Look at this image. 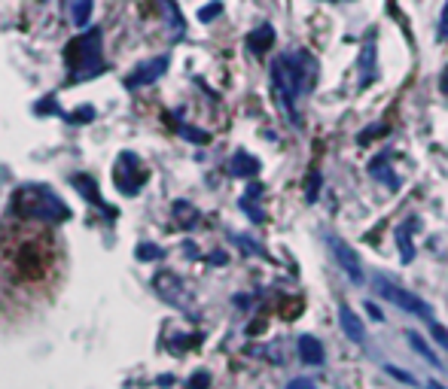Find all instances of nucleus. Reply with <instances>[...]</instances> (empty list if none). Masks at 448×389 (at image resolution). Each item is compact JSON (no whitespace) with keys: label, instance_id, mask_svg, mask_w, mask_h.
Segmentation results:
<instances>
[{"label":"nucleus","instance_id":"nucleus-1","mask_svg":"<svg viewBox=\"0 0 448 389\" xmlns=\"http://www.w3.org/2000/svg\"><path fill=\"white\" fill-rule=\"evenodd\" d=\"M318 76V61L302 49H293L287 55H278L271 64V91L278 107L287 112V119L293 125H299V112H296V100L314 86Z\"/></svg>","mask_w":448,"mask_h":389},{"label":"nucleus","instance_id":"nucleus-2","mask_svg":"<svg viewBox=\"0 0 448 389\" xmlns=\"http://www.w3.org/2000/svg\"><path fill=\"white\" fill-rule=\"evenodd\" d=\"M65 64L70 74V83H86L104 74L107 61H104V49H101V30L91 28L86 34L74 37L65 46Z\"/></svg>","mask_w":448,"mask_h":389},{"label":"nucleus","instance_id":"nucleus-3","mask_svg":"<svg viewBox=\"0 0 448 389\" xmlns=\"http://www.w3.org/2000/svg\"><path fill=\"white\" fill-rule=\"evenodd\" d=\"M13 213L34 222H65L70 216V207L49 186H22L13 194Z\"/></svg>","mask_w":448,"mask_h":389},{"label":"nucleus","instance_id":"nucleus-4","mask_svg":"<svg viewBox=\"0 0 448 389\" xmlns=\"http://www.w3.org/2000/svg\"><path fill=\"white\" fill-rule=\"evenodd\" d=\"M372 286H375V292L381 295L384 301H391V304H396L400 310H405V313H415V316H424L427 323L433 320V310H430V304L427 301H421V295H412L405 286H400V283H393L388 274H372Z\"/></svg>","mask_w":448,"mask_h":389},{"label":"nucleus","instance_id":"nucleus-5","mask_svg":"<svg viewBox=\"0 0 448 389\" xmlns=\"http://www.w3.org/2000/svg\"><path fill=\"white\" fill-rule=\"evenodd\" d=\"M147 182V168L144 161H140V156H135V152H119L116 165H113V186L122 192V194H138L140 189H144Z\"/></svg>","mask_w":448,"mask_h":389},{"label":"nucleus","instance_id":"nucleus-6","mask_svg":"<svg viewBox=\"0 0 448 389\" xmlns=\"http://www.w3.org/2000/svg\"><path fill=\"white\" fill-rule=\"evenodd\" d=\"M323 240H327V247H330V252H332V259L339 262V268L351 277V283H363V280H366V274H363L360 255L354 252L342 238H335V234H323Z\"/></svg>","mask_w":448,"mask_h":389},{"label":"nucleus","instance_id":"nucleus-7","mask_svg":"<svg viewBox=\"0 0 448 389\" xmlns=\"http://www.w3.org/2000/svg\"><path fill=\"white\" fill-rule=\"evenodd\" d=\"M171 64V55H156V58H150V61H140V64L131 70V74L125 76V88H140V86H152L159 76H165V70Z\"/></svg>","mask_w":448,"mask_h":389},{"label":"nucleus","instance_id":"nucleus-8","mask_svg":"<svg viewBox=\"0 0 448 389\" xmlns=\"http://www.w3.org/2000/svg\"><path fill=\"white\" fill-rule=\"evenodd\" d=\"M418 219L415 216H409L405 222H400L396 225V231H393V240H396V247H400V259L409 265V262H415V243H412V238H415V231H418Z\"/></svg>","mask_w":448,"mask_h":389},{"label":"nucleus","instance_id":"nucleus-9","mask_svg":"<svg viewBox=\"0 0 448 389\" xmlns=\"http://www.w3.org/2000/svg\"><path fill=\"white\" fill-rule=\"evenodd\" d=\"M369 173H372V180L381 182V186L400 189V177H396L393 168H391V152H379V156L369 161Z\"/></svg>","mask_w":448,"mask_h":389},{"label":"nucleus","instance_id":"nucleus-10","mask_svg":"<svg viewBox=\"0 0 448 389\" xmlns=\"http://www.w3.org/2000/svg\"><path fill=\"white\" fill-rule=\"evenodd\" d=\"M339 323H342V332L348 335V341H354V344L366 341V325L357 320V313L348 304H339Z\"/></svg>","mask_w":448,"mask_h":389},{"label":"nucleus","instance_id":"nucleus-11","mask_svg":"<svg viewBox=\"0 0 448 389\" xmlns=\"http://www.w3.org/2000/svg\"><path fill=\"white\" fill-rule=\"evenodd\" d=\"M372 79H375V34L366 37L360 49V88H369Z\"/></svg>","mask_w":448,"mask_h":389},{"label":"nucleus","instance_id":"nucleus-12","mask_svg":"<svg viewBox=\"0 0 448 389\" xmlns=\"http://www.w3.org/2000/svg\"><path fill=\"white\" fill-rule=\"evenodd\" d=\"M271 46H274V28L271 25H259V28H253L247 34V52L266 55Z\"/></svg>","mask_w":448,"mask_h":389},{"label":"nucleus","instance_id":"nucleus-13","mask_svg":"<svg viewBox=\"0 0 448 389\" xmlns=\"http://www.w3.org/2000/svg\"><path fill=\"white\" fill-rule=\"evenodd\" d=\"M229 173H232V177H244V180H250V177H257V173H259V161L253 158L250 152L238 149L235 156L229 158Z\"/></svg>","mask_w":448,"mask_h":389},{"label":"nucleus","instance_id":"nucleus-14","mask_svg":"<svg viewBox=\"0 0 448 389\" xmlns=\"http://www.w3.org/2000/svg\"><path fill=\"white\" fill-rule=\"evenodd\" d=\"M74 186H77L79 192H83V198H86L89 204H95V207H101V210L107 213V216H116V210H113V207H107V204L101 201L98 186H95V180H91V177H86V173H77V177H74Z\"/></svg>","mask_w":448,"mask_h":389},{"label":"nucleus","instance_id":"nucleus-15","mask_svg":"<svg viewBox=\"0 0 448 389\" xmlns=\"http://www.w3.org/2000/svg\"><path fill=\"white\" fill-rule=\"evenodd\" d=\"M296 347H299V359L305 365H323V344L314 335H302Z\"/></svg>","mask_w":448,"mask_h":389},{"label":"nucleus","instance_id":"nucleus-16","mask_svg":"<svg viewBox=\"0 0 448 389\" xmlns=\"http://www.w3.org/2000/svg\"><path fill=\"white\" fill-rule=\"evenodd\" d=\"M159 6H162V16H165V22H168V28H171V37L174 40H180L183 37V16H180V9H177V4L174 0H159Z\"/></svg>","mask_w":448,"mask_h":389},{"label":"nucleus","instance_id":"nucleus-17","mask_svg":"<svg viewBox=\"0 0 448 389\" xmlns=\"http://www.w3.org/2000/svg\"><path fill=\"white\" fill-rule=\"evenodd\" d=\"M156 286H159L162 295H165L171 304H177V307H183V310H186V301H180V295H183L180 280H174L171 274H162V277H156Z\"/></svg>","mask_w":448,"mask_h":389},{"label":"nucleus","instance_id":"nucleus-18","mask_svg":"<svg viewBox=\"0 0 448 389\" xmlns=\"http://www.w3.org/2000/svg\"><path fill=\"white\" fill-rule=\"evenodd\" d=\"M67 9H70V22L77 28H86L91 18V9H95V0H67Z\"/></svg>","mask_w":448,"mask_h":389},{"label":"nucleus","instance_id":"nucleus-19","mask_svg":"<svg viewBox=\"0 0 448 389\" xmlns=\"http://www.w3.org/2000/svg\"><path fill=\"white\" fill-rule=\"evenodd\" d=\"M405 341H409V344H412V350L418 353L421 359L430 362L433 368H439V365H442V362H439V356H436V353L430 350V347H427V341H424V337H421L418 332H405Z\"/></svg>","mask_w":448,"mask_h":389},{"label":"nucleus","instance_id":"nucleus-20","mask_svg":"<svg viewBox=\"0 0 448 389\" xmlns=\"http://www.w3.org/2000/svg\"><path fill=\"white\" fill-rule=\"evenodd\" d=\"M259 192H262V186H253V189H247V194L241 198V210H244V213H250V219H253V222H266V213L257 207Z\"/></svg>","mask_w":448,"mask_h":389},{"label":"nucleus","instance_id":"nucleus-21","mask_svg":"<svg viewBox=\"0 0 448 389\" xmlns=\"http://www.w3.org/2000/svg\"><path fill=\"white\" fill-rule=\"evenodd\" d=\"M34 112H37V116H61V119H67V112H65V110H58V104H55V98H52V95L43 98V104H37Z\"/></svg>","mask_w":448,"mask_h":389},{"label":"nucleus","instance_id":"nucleus-22","mask_svg":"<svg viewBox=\"0 0 448 389\" xmlns=\"http://www.w3.org/2000/svg\"><path fill=\"white\" fill-rule=\"evenodd\" d=\"M223 13V4H220V0H213V4H208V6H201L198 9V22H213V18H217Z\"/></svg>","mask_w":448,"mask_h":389},{"label":"nucleus","instance_id":"nucleus-23","mask_svg":"<svg viewBox=\"0 0 448 389\" xmlns=\"http://www.w3.org/2000/svg\"><path fill=\"white\" fill-rule=\"evenodd\" d=\"M177 131L186 140H192V143H208L211 137H208V131H198V128H189V125H177Z\"/></svg>","mask_w":448,"mask_h":389},{"label":"nucleus","instance_id":"nucleus-24","mask_svg":"<svg viewBox=\"0 0 448 389\" xmlns=\"http://www.w3.org/2000/svg\"><path fill=\"white\" fill-rule=\"evenodd\" d=\"M91 119H95V110L83 107V110H77V112H67L65 122H70V125H83V122H91Z\"/></svg>","mask_w":448,"mask_h":389},{"label":"nucleus","instance_id":"nucleus-25","mask_svg":"<svg viewBox=\"0 0 448 389\" xmlns=\"http://www.w3.org/2000/svg\"><path fill=\"white\" fill-rule=\"evenodd\" d=\"M138 259H140V262H152V259H162V250L156 247V243H140V247H138Z\"/></svg>","mask_w":448,"mask_h":389},{"label":"nucleus","instance_id":"nucleus-26","mask_svg":"<svg viewBox=\"0 0 448 389\" xmlns=\"http://www.w3.org/2000/svg\"><path fill=\"white\" fill-rule=\"evenodd\" d=\"M430 332H433L436 341H439V347H445V350H448V329H442L436 320H430Z\"/></svg>","mask_w":448,"mask_h":389},{"label":"nucleus","instance_id":"nucleus-27","mask_svg":"<svg viewBox=\"0 0 448 389\" xmlns=\"http://www.w3.org/2000/svg\"><path fill=\"white\" fill-rule=\"evenodd\" d=\"M287 389H318V383L308 381V377H293V381L287 383Z\"/></svg>","mask_w":448,"mask_h":389},{"label":"nucleus","instance_id":"nucleus-28","mask_svg":"<svg viewBox=\"0 0 448 389\" xmlns=\"http://www.w3.org/2000/svg\"><path fill=\"white\" fill-rule=\"evenodd\" d=\"M208 383H211V374H205V371L196 374V377H189V389H205Z\"/></svg>","mask_w":448,"mask_h":389},{"label":"nucleus","instance_id":"nucleus-29","mask_svg":"<svg viewBox=\"0 0 448 389\" xmlns=\"http://www.w3.org/2000/svg\"><path fill=\"white\" fill-rule=\"evenodd\" d=\"M318 186H320V173L308 177V201H318Z\"/></svg>","mask_w":448,"mask_h":389},{"label":"nucleus","instance_id":"nucleus-30","mask_svg":"<svg viewBox=\"0 0 448 389\" xmlns=\"http://www.w3.org/2000/svg\"><path fill=\"white\" fill-rule=\"evenodd\" d=\"M388 368V374L391 377H396V381H403V383H415V377L412 374H405V371H400V368H393V365H384Z\"/></svg>","mask_w":448,"mask_h":389},{"label":"nucleus","instance_id":"nucleus-31","mask_svg":"<svg viewBox=\"0 0 448 389\" xmlns=\"http://www.w3.org/2000/svg\"><path fill=\"white\" fill-rule=\"evenodd\" d=\"M439 37L448 40V0H445V9H442V18H439Z\"/></svg>","mask_w":448,"mask_h":389},{"label":"nucleus","instance_id":"nucleus-32","mask_svg":"<svg viewBox=\"0 0 448 389\" xmlns=\"http://www.w3.org/2000/svg\"><path fill=\"white\" fill-rule=\"evenodd\" d=\"M379 134H388V128H369V131H363V134H360V143L372 140V137H379Z\"/></svg>","mask_w":448,"mask_h":389},{"label":"nucleus","instance_id":"nucleus-33","mask_svg":"<svg viewBox=\"0 0 448 389\" xmlns=\"http://www.w3.org/2000/svg\"><path fill=\"white\" fill-rule=\"evenodd\" d=\"M366 313H369V316H372V320H375V323H384V316H381V310H379V307H375L372 301H366Z\"/></svg>","mask_w":448,"mask_h":389},{"label":"nucleus","instance_id":"nucleus-34","mask_svg":"<svg viewBox=\"0 0 448 389\" xmlns=\"http://www.w3.org/2000/svg\"><path fill=\"white\" fill-rule=\"evenodd\" d=\"M439 88H442V95H448V67L442 70V79H439Z\"/></svg>","mask_w":448,"mask_h":389},{"label":"nucleus","instance_id":"nucleus-35","mask_svg":"<svg viewBox=\"0 0 448 389\" xmlns=\"http://www.w3.org/2000/svg\"><path fill=\"white\" fill-rule=\"evenodd\" d=\"M427 389H442L439 383H436V381H430V383H427Z\"/></svg>","mask_w":448,"mask_h":389}]
</instances>
